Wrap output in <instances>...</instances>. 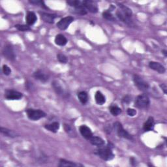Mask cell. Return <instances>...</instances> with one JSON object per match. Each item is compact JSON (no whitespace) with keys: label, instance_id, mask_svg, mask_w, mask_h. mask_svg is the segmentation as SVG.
I'll use <instances>...</instances> for the list:
<instances>
[{"label":"cell","instance_id":"1","mask_svg":"<svg viewBox=\"0 0 167 167\" xmlns=\"http://www.w3.org/2000/svg\"><path fill=\"white\" fill-rule=\"evenodd\" d=\"M95 154L104 161H110L114 157V154H113L111 148L109 146L102 147L97 149L95 151Z\"/></svg>","mask_w":167,"mask_h":167},{"label":"cell","instance_id":"2","mask_svg":"<svg viewBox=\"0 0 167 167\" xmlns=\"http://www.w3.org/2000/svg\"><path fill=\"white\" fill-rule=\"evenodd\" d=\"M150 103L149 98L146 94H141L136 98L134 106L138 109H146Z\"/></svg>","mask_w":167,"mask_h":167},{"label":"cell","instance_id":"3","mask_svg":"<svg viewBox=\"0 0 167 167\" xmlns=\"http://www.w3.org/2000/svg\"><path fill=\"white\" fill-rule=\"evenodd\" d=\"M27 116L28 118L33 121H37L46 116V114L39 109H29L26 110Z\"/></svg>","mask_w":167,"mask_h":167},{"label":"cell","instance_id":"4","mask_svg":"<svg viewBox=\"0 0 167 167\" xmlns=\"http://www.w3.org/2000/svg\"><path fill=\"white\" fill-rule=\"evenodd\" d=\"M133 79L134 85L138 88L139 90L142 91V92H146L147 90H148L149 88L148 83L146 82L142 77H140V76L137 74H134Z\"/></svg>","mask_w":167,"mask_h":167},{"label":"cell","instance_id":"5","mask_svg":"<svg viewBox=\"0 0 167 167\" xmlns=\"http://www.w3.org/2000/svg\"><path fill=\"white\" fill-rule=\"evenodd\" d=\"M114 129L116 131L118 135L121 138L126 139L128 140H133V136L129 133L126 130H125L122 125L119 122H115L113 125Z\"/></svg>","mask_w":167,"mask_h":167},{"label":"cell","instance_id":"6","mask_svg":"<svg viewBox=\"0 0 167 167\" xmlns=\"http://www.w3.org/2000/svg\"><path fill=\"white\" fill-rule=\"evenodd\" d=\"M2 52L3 56L9 61H14L16 59V54H15L14 48L11 44L5 45Z\"/></svg>","mask_w":167,"mask_h":167},{"label":"cell","instance_id":"7","mask_svg":"<svg viewBox=\"0 0 167 167\" xmlns=\"http://www.w3.org/2000/svg\"><path fill=\"white\" fill-rule=\"evenodd\" d=\"M52 86L54 89L56 94H58L59 95L63 97H67L69 96V93H68L67 91L60 84V83H59V82L54 80L52 83Z\"/></svg>","mask_w":167,"mask_h":167},{"label":"cell","instance_id":"8","mask_svg":"<svg viewBox=\"0 0 167 167\" xmlns=\"http://www.w3.org/2000/svg\"><path fill=\"white\" fill-rule=\"evenodd\" d=\"M5 97L7 100H20L23 97V95L22 93L17 92V91L8 89L6 90Z\"/></svg>","mask_w":167,"mask_h":167},{"label":"cell","instance_id":"9","mask_svg":"<svg viewBox=\"0 0 167 167\" xmlns=\"http://www.w3.org/2000/svg\"><path fill=\"white\" fill-rule=\"evenodd\" d=\"M74 20V18L73 17H66L61 19L58 23L57 27L61 30L66 29L72 23Z\"/></svg>","mask_w":167,"mask_h":167},{"label":"cell","instance_id":"10","mask_svg":"<svg viewBox=\"0 0 167 167\" xmlns=\"http://www.w3.org/2000/svg\"><path fill=\"white\" fill-rule=\"evenodd\" d=\"M41 19L47 23L53 24L54 22V20L58 17V16L55 14H50L44 12H40Z\"/></svg>","mask_w":167,"mask_h":167},{"label":"cell","instance_id":"11","mask_svg":"<svg viewBox=\"0 0 167 167\" xmlns=\"http://www.w3.org/2000/svg\"><path fill=\"white\" fill-rule=\"evenodd\" d=\"M33 76L36 80H39L40 82L43 83L47 82L49 79L48 75L41 70L36 71L35 72H34Z\"/></svg>","mask_w":167,"mask_h":167},{"label":"cell","instance_id":"12","mask_svg":"<svg viewBox=\"0 0 167 167\" xmlns=\"http://www.w3.org/2000/svg\"><path fill=\"white\" fill-rule=\"evenodd\" d=\"M83 6L86 10L92 13H96L98 11L97 5L93 1H83Z\"/></svg>","mask_w":167,"mask_h":167},{"label":"cell","instance_id":"13","mask_svg":"<svg viewBox=\"0 0 167 167\" xmlns=\"http://www.w3.org/2000/svg\"><path fill=\"white\" fill-rule=\"evenodd\" d=\"M149 67L150 69H153L160 74L164 73L166 71L164 67L162 64L156 62H150L149 63Z\"/></svg>","mask_w":167,"mask_h":167},{"label":"cell","instance_id":"14","mask_svg":"<svg viewBox=\"0 0 167 167\" xmlns=\"http://www.w3.org/2000/svg\"><path fill=\"white\" fill-rule=\"evenodd\" d=\"M80 133L84 138L89 140L93 136V133L90 129L86 125H82L80 127Z\"/></svg>","mask_w":167,"mask_h":167},{"label":"cell","instance_id":"15","mask_svg":"<svg viewBox=\"0 0 167 167\" xmlns=\"http://www.w3.org/2000/svg\"><path fill=\"white\" fill-rule=\"evenodd\" d=\"M116 16L121 22H124L125 24L130 26H133V22L132 19L131 18H129L127 16H125V15L121 13L119 10H118L116 12Z\"/></svg>","mask_w":167,"mask_h":167},{"label":"cell","instance_id":"16","mask_svg":"<svg viewBox=\"0 0 167 167\" xmlns=\"http://www.w3.org/2000/svg\"><path fill=\"white\" fill-rule=\"evenodd\" d=\"M59 167H78V166H83L82 164L77 163L74 162L67 161L65 159H60L59 163L58 164Z\"/></svg>","mask_w":167,"mask_h":167},{"label":"cell","instance_id":"17","mask_svg":"<svg viewBox=\"0 0 167 167\" xmlns=\"http://www.w3.org/2000/svg\"><path fill=\"white\" fill-rule=\"evenodd\" d=\"M144 130L146 132L151 131L154 129V119L153 117H149L146 120L145 124H144Z\"/></svg>","mask_w":167,"mask_h":167},{"label":"cell","instance_id":"18","mask_svg":"<svg viewBox=\"0 0 167 167\" xmlns=\"http://www.w3.org/2000/svg\"><path fill=\"white\" fill-rule=\"evenodd\" d=\"M89 142L92 144L94 146H96L98 147L103 146L104 144V141L103 139H102L100 137H98V136H92L89 140Z\"/></svg>","mask_w":167,"mask_h":167},{"label":"cell","instance_id":"19","mask_svg":"<svg viewBox=\"0 0 167 167\" xmlns=\"http://www.w3.org/2000/svg\"><path fill=\"white\" fill-rule=\"evenodd\" d=\"M26 19V22H27L28 25L32 26L35 23L37 20V18L35 13L29 11V12H28L27 13Z\"/></svg>","mask_w":167,"mask_h":167},{"label":"cell","instance_id":"20","mask_svg":"<svg viewBox=\"0 0 167 167\" xmlns=\"http://www.w3.org/2000/svg\"><path fill=\"white\" fill-rule=\"evenodd\" d=\"M0 131H1L2 134H3L5 136H7V137L14 138L18 136V134L16 132H14L10 129H8L3 127L0 128Z\"/></svg>","mask_w":167,"mask_h":167},{"label":"cell","instance_id":"21","mask_svg":"<svg viewBox=\"0 0 167 167\" xmlns=\"http://www.w3.org/2000/svg\"><path fill=\"white\" fill-rule=\"evenodd\" d=\"M55 43L58 45V46L63 47L67 43V40L66 39V37L62 35V34H58L55 37Z\"/></svg>","mask_w":167,"mask_h":167},{"label":"cell","instance_id":"22","mask_svg":"<svg viewBox=\"0 0 167 167\" xmlns=\"http://www.w3.org/2000/svg\"><path fill=\"white\" fill-rule=\"evenodd\" d=\"M95 102L99 105H103L106 102V98L104 95L99 91H97L95 95Z\"/></svg>","mask_w":167,"mask_h":167},{"label":"cell","instance_id":"23","mask_svg":"<svg viewBox=\"0 0 167 167\" xmlns=\"http://www.w3.org/2000/svg\"><path fill=\"white\" fill-rule=\"evenodd\" d=\"M118 6L120 8L119 11L121 13H122L123 14H124L125 16H127V17L131 18L132 15H133V13H132V11L129 8V7H126L125 5H124L123 4H121V3H119Z\"/></svg>","mask_w":167,"mask_h":167},{"label":"cell","instance_id":"24","mask_svg":"<svg viewBox=\"0 0 167 167\" xmlns=\"http://www.w3.org/2000/svg\"><path fill=\"white\" fill-rule=\"evenodd\" d=\"M44 127L46 129L48 130L50 132L57 133V131L59 129V124L58 122H53L50 124L45 125Z\"/></svg>","mask_w":167,"mask_h":167},{"label":"cell","instance_id":"25","mask_svg":"<svg viewBox=\"0 0 167 167\" xmlns=\"http://www.w3.org/2000/svg\"><path fill=\"white\" fill-rule=\"evenodd\" d=\"M78 98L80 103L83 104H85L88 102V94L86 92H80L78 94Z\"/></svg>","mask_w":167,"mask_h":167},{"label":"cell","instance_id":"26","mask_svg":"<svg viewBox=\"0 0 167 167\" xmlns=\"http://www.w3.org/2000/svg\"><path fill=\"white\" fill-rule=\"evenodd\" d=\"M109 109H110V113L114 116H118L121 113V109L119 108L118 107H117V106H111V107L109 108Z\"/></svg>","mask_w":167,"mask_h":167},{"label":"cell","instance_id":"27","mask_svg":"<svg viewBox=\"0 0 167 167\" xmlns=\"http://www.w3.org/2000/svg\"><path fill=\"white\" fill-rule=\"evenodd\" d=\"M29 2L31 4L34 5L39 6L43 9H48V7L46 6V5H45V3L43 1H40V0H32V1H29Z\"/></svg>","mask_w":167,"mask_h":167},{"label":"cell","instance_id":"28","mask_svg":"<svg viewBox=\"0 0 167 167\" xmlns=\"http://www.w3.org/2000/svg\"><path fill=\"white\" fill-rule=\"evenodd\" d=\"M64 128H65V132L69 134L70 136H76V133L75 131L73 130V129L69 125H67V124H65L64 125Z\"/></svg>","mask_w":167,"mask_h":167},{"label":"cell","instance_id":"29","mask_svg":"<svg viewBox=\"0 0 167 167\" xmlns=\"http://www.w3.org/2000/svg\"><path fill=\"white\" fill-rule=\"evenodd\" d=\"M103 17L104 18L107 19L110 21H116L115 18L114 17L112 14L109 11H104L103 13Z\"/></svg>","mask_w":167,"mask_h":167},{"label":"cell","instance_id":"30","mask_svg":"<svg viewBox=\"0 0 167 167\" xmlns=\"http://www.w3.org/2000/svg\"><path fill=\"white\" fill-rule=\"evenodd\" d=\"M15 28L21 32H26V31H28V30H30V28L28 25L17 24L15 26Z\"/></svg>","mask_w":167,"mask_h":167},{"label":"cell","instance_id":"31","mask_svg":"<svg viewBox=\"0 0 167 167\" xmlns=\"http://www.w3.org/2000/svg\"><path fill=\"white\" fill-rule=\"evenodd\" d=\"M57 58H58V59L59 60V62L61 63H66L67 62V57L63 54H58L57 55Z\"/></svg>","mask_w":167,"mask_h":167},{"label":"cell","instance_id":"32","mask_svg":"<svg viewBox=\"0 0 167 167\" xmlns=\"http://www.w3.org/2000/svg\"><path fill=\"white\" fill-rule=\"evenodd\" d=\"M3 73L5 75L9 76L11 73V69H10V67L9 66H7V65H4L3 66Z\"/></svg>","mask_w":167,"mask_h":167},{"label":"cell","instance_id":"33","mask_svg":"<svg viewBox=\"0 0 167 167\" xmlns=\"http://www.w3.org/2000/svg\"><path fill=\"white\" fill-rule=\"evenodd\" d=\"M127 113L129 116H134L136 114V111L133 109H128Z\"/></svg>","mask_w":167,"mask_h":167},{"label":"cell","instance_id":"34","mask_svg":"<svg viewBox=\"0 0 167 167\" xmlns=\"http://www.w3.org/2000/svg\"><path fill=\"white\" fill-rule=\"evenodd\" d=\"M131 101V97L129 95H126L123 99V102L126 104H129Z\"/></svg>","mask_w":167,"mask_h":167},{"label":"cell","instance_id":"35","mask_svg":"<svg viewBox=\"0 0 167 167\" xmlns=\"http://www.w3.org/2000/svg\"><path fill=\"white\" fill-rule=\"evenodd\" d=\"M160 87L162 89V90L163 91L164 94L166 95L167 94V86L165 84H160Z\"/></svg>","mask_w":167,"mask_h":167},{"label":"cell","instance_id":"36","mask_svg":"<svg viewBox=\"0 0 167 167\" xmlns=\"http://www.w3.org/2000/svg\"><path fill=\"white\" fill-rule=\"evenodd\" d=\"M162 53L164 54V57L167 56V51H166V50H162Z\"/></svg>","mask_w":167,"mask_h":167}]
</instances>
